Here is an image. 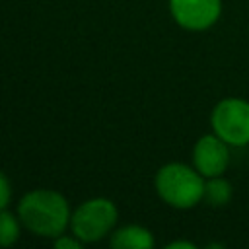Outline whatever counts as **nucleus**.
<instances>
[{
    "label": "nucleus",
    "instance_id": "nucleus-1",
    "mask_svg": "<svg viewBox=\"0 0 249 249\" xmlns=\"http://www.w3.org/2000/svg\"><path fill=\"white\" fill-rule=\"evenodd\" d=\"M70 206L62 193L53 189H33L18 202V218L23 228L39 237L54 239L70 226Z\"/></svg>",
    "mask_w": 249,
    "mask_h": 249
},
{
    "label": "nucleus",
    "instance_id": "nucleus-2",
    "mask_svg": "<svg viewBox=\"0 0 249 249\" xmlns=\"http://www.w3.org/2000/svg\"><path fill=\"white\" fill-rule=\"evenodd\" d=\"M206 179L191 163L169 161L156 171L154 187L158 196L175 210H191L204 200Z\"/></svg>",
    "mask_w": 249,
    "mask_h": 249
},
{
    "label": "nucleus",
    "instance_id": "nucleus-3",
    "mask_svg": "<svg viewBox=\"0 0 249 249\" xmlns=\"http://www.w3.org/2000/svg\"><path fill=\"white\" fill-rule=\"evenodd\" d=\"M119 220V210L113 200L95 196L84 200L70 216V230L82 243H95L107 237Z\"/></svg>",
    "mask_w": 249,
    "mask_h": 249
},
{
    "label": "nucleus",
    "instance_id": "nucleus-4",
    "mask_svg": "<svg viewBox=\"0 0 249 249\" xmlns=\"http://www.w3.org/2000/svg\"><path fill=\"white\" fill-rule=\"evenodd\" d=\"M210 128L231 148L249 146V101L224 97L210 111Z\"/></svg>",
    "mask_w": 249,
    "mask_h": 249
},
{
    "label": "nucleus",
    "instance_id": "nucleus-5",
    "mask_svg": "<svg viewBox=\"0 0 249 249\" xmlns=\"http://www.w3.org/2000/svg\"><path fill=\"white\" fill-rule=\"evenodd\" d=\"M173 21L187 31H206L222 16V0H169Z\"/></svg>",
    "mask_w": 249,
    "mask_h": 249
},
{
    "label": "nucleus",
    "instance_id": "nucleus-6",
    "mask_svg": "<svg viewBox=\"0 0 249 249\" xmlns=\"http://www.w3.org/2000/svg\"><path fill=\"white\" fill-rule=\"evenodd\" d=\"M230 148L231 146H228L220 136L210 130L195 142L191 161L204 179L224 175L230 165Z\"/></svg>",
    "mask_w": 249,
    "mask_h": 249
},
{
    "label": "nucleus",
    "instance_id": "nucleus-7",
    "mask_svg": "<svg viewBox=\"0 0 249 249\" xmlns=\"http://www.w3.org/2000/svg\"><path fill=\"white\" fill-rule=\"evenodd\" d=\"M109 243L113 249H152L156 241L148 228L138 224H128L119 228L117 231H111Z\"/></svg>",
    "mask_w": 249,
    "mask_h": 249
},
{
    "label": "nucleus",
    "instance_id": "nucleus-8",
    "mask_svg": "<svg viewBox=\"0 0 249 249\" xmlns=\"http://www.w3.org/2000/svg\"><path fill=\"white\" fill-rule=\"evenodd\" d=\"M233 198V187L231 183L224 177H208L204 183V202L214 206V208H222L226 204H230Z\"/></svg>",
    "mask_w": 249,
    "mask_h": 249
},
{
    "label": "nucleus",
    "instance_id": "nucleus-9",
    "mask_svg": "<svg viewBox=\"0 0 249 249\" xmlns=\"http://www.w3.org/2000/svg\"><path fill=\"white\" fill-rule=\"evenodd\" d=\"M19 222L6 208L0 210V247H12L19 239Z\"/></svg>",
    "mask_w": 249,
    "mask_h": 249
},
{
    "label": "nucleus",
    "instance_id": "nucleus-10",
    "mask_svg": "<svg viewBox=\"0 0 249 249\" xmlns=\"http://www.w3.org/2000/svg\"><path fill=\"white\" fill-rule=\"evenodd\" d=\"M53 245L56 247V249H82V241L72 233V235H64V233H60L58 237H54L53 239Z\"/></svg>",
    "mask_w": 249,
    "mask_h": 249
},
{
    "label": "nucleus",
    "instance_id": "nucleus-11",
    "mask_svg": "<svg viewBox=\"0 0 249 249\" xmlns=\"http://www.w3.org/2000/svg\"><path fill=\"white\" fill-rule=\"evenodd\" d=\"M10 200H12V187H10L8 177L0 171V210L8 208Z\"/></svg>",
    "mask_w": 249,
    "mask_h": 249
},
{
    "label": "nucleus",
    "instance_id": "nucleus-12",
    "mask_svg": "<svg viewBox=\"0 0 249 249\" xmlns=\"http://www.w3.org/2000/svg\"><path fill=\"white\" fill-rule=\"evenodd\" d=\"M165 249H196V245L193 241H185V239H175L171 243L165 245Z\"/></svg>",
    "mask_w": 249,
    "mask_h": 249
}]
</instances>
